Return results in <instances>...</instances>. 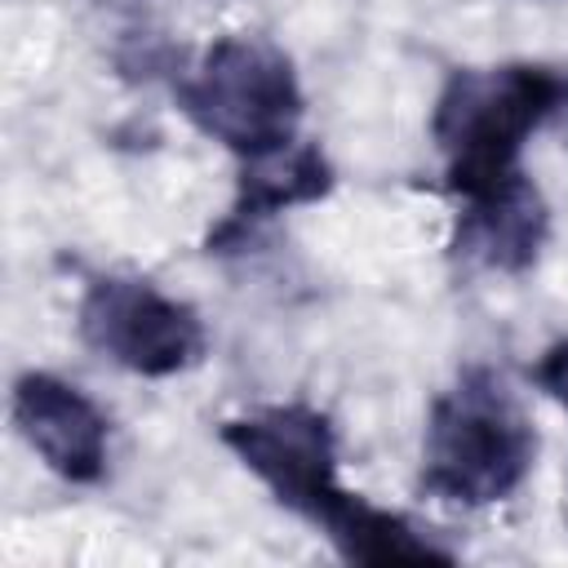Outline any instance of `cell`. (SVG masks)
Masks as SVG:
<instances>
[{"label":"cell","instance_id":"cell-9","mask_svg":"<svg viewBox=\"0 0 568 568\" xmlns=\"http://www.w3.org/2000/svg\"><path fill=\"white\" fill-rule=\"evenodd\" d=\"M315 528L333 541V550L351 564H395V559H430V564H448L453 555L444 546H435L417 524H408L404 515L373 506L368 497L342 488L333 497V506L315 519Z\"/></svg>","mask_w":568,"mask_h":568},{"label":"cell","instance_id":"cell-11","mask_svg":"<svg viewBox=\"0 0 568 568\" xmlns=\"http://www.w3.org/2000/svg\"><path fill=\"white\" fill-rule=\"evenodd\" d=\"M546 129H559L568 138V67H559V93H555V111H550Z\"/></svg>","mask_w":568,"mask_h":568},{"label":"cell","instance_id":"cell-5","mask_svg":"<svg viewBox=\"0 0 568 568\" xmlns=\"http://www.w3.org/2000/svg\"><path fill=\"white\" fill-rule=\"evenodd\" d=\"M222 444L271 488L280 506L302 519H320L337 484V435L320 408L306 404H271L244 417L222 422Z\"/></svg>","mask_w":568,"mask_h":568},{"label":"cell","instance_id":"cell-8","mask_svg":"<svg viewBox=\"0 0 568 568\" xmlns=\"http://www.w3.org/2000/svg\"><path fill=\"white\" fill-rule=\"evenodd\" d=\"M328 191H333V164L315 142L297 138V142H288V146H280L271 155L244 160L235 204L213 226L209 253H231V248L248 244L275 213L311 204V200H324Z\"/></svg>","mask_w":568,"mask_h":568},{"label":"cell","instance_id":"cell-4","mask_svg":"<svg viewBox=\"0 0 568 568\" xmlns=\"http://www.w3.org/2000/svg\"><path fill=\"white\" fill-rule=\"evenodd\" d=\"M75 328L84 346L138 377H173L204 359L209 333L195 306L160 293L138 275H98L89 280Z\"/></svg>","mask_w":568,"mask_h":568},{"label":"cell","instance_id":"cell-3","mask_svg":"<svg viewBox=\"0 0 568 568\" xmlns=\"http://www.w3.org/2000/svg\"><path fill=\"white\" fill-rule=\"evenodd\" d=\"M178 106L204 138L240 160H257L297 142L302 84L275 44L257 36H222L204 49L200 67L178 80Z\"/></svg>","mask_w":568,"mask_h":568},{"label":"cell","instance_id":"cell-7","mask_svg":"<svg viewBox=\"0 0 568 568\" xmlns=\"http://www.w3.org/2000/svg\"><path fill=\"white\" fill-rule=\"evenodd\" d=\"M546 235H550V209L537 182L519 169L475 195H462V213L453 226V253L479 271L524 275L541 257Z\"/></svg>","mask_w":568,"mask_h":568},{"label":"cell","instance_id":"cell-2","mask_svg":"<svg viewBox=\"0 0 568 568\" xmlns=\"http://www.w3.org/2000/svg\"><path fill=\"white\" fill-rule=\"evenodd\" d=\"M559 67L501 62L453 71L430 111V138L444 155L448 191L475 195L519 173L524 142L550 124Z\"/></svg>","mask_w":568,"mask_h":568},{"label":"cell","instance_id":"cell-6","mask_svg":"<svg viewBox=\"0 0 568 568\" xmlns=\"http://www.w3.org/2000/svg\"><path fill=\"white\" fill-rule=\"evenodd\" d=\"M13 426L58 479L98 484L106 475V453H111L106 413L67 377L22 373L13 382Z\"/></svg>","mask_w":568,"mask_h":568},{"label":"cell","instance_id":"cell-10","mask_svg":"<svg viewBox=\"0 0 568 568\" xmlns=\"http://www.w3.org/2000/svg\"><path fill=\"white\" fill-rule=\"evenodd\" d=\"M537 386L568 413V337H559V342L537 359Z\"/></svg>","mask_w":568,"mask_h":568},{"label":"cell","instance_id":"cell-1","mask_svg":"<svg viewBox=\"0 0 568 568\" xmlns=\"http://www.w3.org/2000/svg\"><path fill=\"white\" fill-rule=\"evenodd\" d=\"M537 430L501 373L466 368L426 417L422 435V488L457 506L506 501L532 470Z\"/></svg>","mask_w":568,"mask_h":568}]
</instances>
